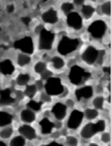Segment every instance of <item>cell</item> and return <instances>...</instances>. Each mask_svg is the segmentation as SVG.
<instances>
[{
	"instance_id": "1",
	"label": "cell",
	"mask_w": 111,
	"mask_h": 146,
	"mask_svg": "<svg viewBox=\"0 0 111 146\" xmlns=\"http://www.w3.org/2000/svg\"><path fill=\"white\" fill-rule=\"evenodd\" d=\"M106 128V123L104 120H99L96 123H88L82 129L80 135L84 139H90L98 133L104 132Z\"/></svg>"
},
{
	"instance_id": "2",
	"label": "cell",
	"mask_w": 111,
	"mask_h": 146,
	"mask_svg": "<svg viewBox=\"0 0 111 146\" xmlns=\"http://www.w3.org/2000/svg\"><path fill=\"white\" fill-rule=\"evenodd\" d=\"M78 45L79 41L78 39H70L67 36H64L58 45V50L60 54L66 55L75 51Z\"/></svg>"
},
{
	"instance_id": "3",
	"label": "cell",
	"mask_w": 111,
	"mask_h": 146,
	"mask_svg": "<svg viewBox=\"0 0 111 146\" xmlns=\"http://www.w3.org/2000/svg\"><path fill=\"white\" fill-rule=\"evenodd\" d=\"M46 93L49 96L60 95L64 91V88L59 78L50 77L45 85Z\"/></svg>"
},
{
	"instance_id": "4",
	"label": "cell",
	"mask_w": 111,
	"mask_h": 146,
	"mask_svg": "<svg viewBox=\"0 0 111 146\" xmlns=\"http://www.w3.org/2000/svg\"><path fill=\"white\" fill-rule=\"evenodd\" d=\"M90 76V73L86 72L83 68L75 66L72 67L69 74L70 81L75 85H80Z\"/></svg>"
},
{
	"instance_id": "5",
	"label": "cell",
	"mask_w": 111,
	"mask_h": 146,
	"mask_svg": "<svg viewBox=\"0 0 111 146\" xmlns=\"http://www.w3.org/2000/svg\"><path fill=\"white\" fill-rule=\"evenodd\" d=\"M54 39V34L45 29L40 33L39 48L41 50H50Z\"/></svg>"
},
{
	"instance_id": "6",
	"label": "cell",
	"mask_w": 111,
	"mask_h": 146,
	"mask_svg": "<svg viewBox=\"0 0 111 146\" xmlns=\"http://www.w3.org/2000/svg\"><path fill=\"white\" fill-rule=\"evenodd\" d=\"M107 29L106 23L103 21H96L94 22L88 29L89 33L95 38H100L105 34Z\"/></svg>"
},
{
	"instance_id": "7",
	"label": "cell",
	"mask_w": 111,
	"mask_h": 146,
	"mask_svg": "<svg viewBox=\"0 0 111 146\" xmlns=\"http://www.w3.org/2000/svg\"><path fill=\"white\" fill-rule=\"evenodd\" d=\"M84 117V114L83 112L78 110H73L68 118L67 121L68 128L72 130H76L80 126L83 119Z\"/></svg>"
},
{
	"instance_id": "8",
	"label": "cell",
	"mask_w": 111,
	"mask_h": 146,
	"mask_svg": "<svg viewBox=\"0 0 111 146\" xmlns=\"http://www.w3.org/2000/svg\"><path fill=\"white\" fill-rule=\"evenodd\" d=\"M14 47L27 54H32L34 51L33 43L30 37H25L16 41L14 43Z\"/></svg>"
},
{
	"instance_id": "9",
	"label": "cell",
	"mask_w": 111,
	"mask_h": 146,
	"mask_svg": "<svg viewBox=\"0 0 111 146\" xmlns=\"http://www.w3.org/2000/svg\"><path fill=\"white\" fill-rule=\"evenodd\" d=\"M18 131L20 135L28 141H31L37 138L35 130L30 125H23L19 127Z\"/></svg>"
},
{
	"instance_id": "10",
	"label": "cell",
	"mask_w": 111,
	"mask_h": 146,
	"mask_svg": "<svg viewBox=\"0 0 111 146\" xmlns=\"http://www.w3.org/2000/svg\"><path fill=\"white\" fill-rule=\"evenodd\" d=\"M51 113L58 121H62L67 115V106L60 102L56 103L53 107Z\"/></svg>"
},
{
	"instance_id": "11",
	"label": "cell",
	"mask_w": 111,
	"mask_h": 146,
	"mask_svg": "<svg viewBox=\"0 0 111 146\" xmlns=\"http://www.w3.org/2000/svg\"><path fill=\"white\" fill-rule=\"evenodd\" d=\"M98 51L93 47L90 46L82 55V58L84 62L89 64H93L98 58Z\"/></svg>"
},
{
	"instance_id": "12",
	"label": "cell",
	"mask_w": 111,
	"mask_h": 146,
	"mask_svg": "<svg viewBox=\"0 0 111 146\" xmlns=\"http://www.w3.org/2000/svg\"><path fill=\"white\" fill-rule=\"evenodd\" d=\"M41 129V133L43 135H50L53 133L55 124L47 118H44L39 122Z\"/></svg>"
},
{
	"instance_id": "13",
	"label": "cell",
	"mask_w": 111,
	"mask_h": 146,
	"mask_svg": "<svg viewBox=\"0 0 111 146\" xmlns=\"http://www.w3.org/2000/svg\"><path fill=\"white\" fill-rule=\"evenodd\" d=\"M67 23L70 27L75 29H80L82 26V19L77 13H70L67 16Z\"/></svg>"
},
{
	"instance_id": "14",
	"label": "cell",
	"mask_w": 111,
	"mask_h": 146,
	"mask_svg": "<svg viewBox=\"0 0 111 146\" xmlns=\"http://www.w3.org/2000/svg\"><path fill=\"white\" fill-rule=\"evenodd\" d=\"M15 100L11 96V92L9 89L0 90V106H6L15 102Z\"/></svg>"
},
{
	"instance_id": "15",
	"label": "cell",
	"mask_w": 111,
	"mask_h": 146,
	"mask_svg": "<svg viewBox=\"0 0 111 146\" xmlns=\"http://www.w3.org/2000/svg\"><path fill=\"white\" fill-rule=\"evenodd\" d=\"M93 96V89L91 86H87L75 90V96L78 101L82 98L89 99Z\"/></svg>"
},
{
	"instance_id": "16",
	"label": "cell",
	"mask_w": 111,
	"mask_h": 146,
	"mask_svg": "<svg viewBox=\"0 0 111 146\" xmlns=\"http://www.w3.org/2000/svg\"><path fill=\"white\" fill-rule=\"evenodd\" d=\"M36 119V116L33 111L30 109L23 110L21 113V119L26 123L33 122Z\"/></svg>"
},
{
	"instance_id": "17",
	"label": "cell",
	"mask_w": 111,
	"mask_h": 146,
	"mask_svg": "<svg viewBox=\"0 0 111 146\" xmlns=\"http://www.w3.org/2000/svg\"><path fill=\"white\" fill-rule=\"evenodd\" d=\"M14 71V67L10 60L6 59L0 62V72L3 74H11Z\"/></svg>"
},
{
	"instance_id": "18",
	"label": "cell",
	"mask_w": 111,
	"mask_h": 146,
	"mask_svg": "<svg viewBox=\"0 0 111 146\" xmlns=\"http://www.w3.org/2000/svg\"><path fill=\"white\" fill-rule=\"evenodd\" d=\"M42 19L49 23H55L58 21L57 13L53 9H50L42 15Z\"/></svg>"
},
{
	"instance_id": "19",
	"label": "cell",
	"mask_w": 111,
	"mask_h": 146,
	"mask_svg": "<svg viewBox=\"0 0 111 146\" xmlns=\"http://www.w3.org/2000/svg\"><path fill=\"white\" fill-rule=\"evenodd\" d=\"M13 117L10 113L0 111V127H5L10 125L13 121Z\"/></svg>"
},
{
	"instance_id": "20",
	"label": "cell",
	"mask_w": 111,
	"mask_h": 146,
	"mask_svg": "<svg viewBox=\"0 0 111 146\" xmlns=\"http://www.w3.org/2000/svg\"><path fill=\"white\" fill-rule=\"evenodd\" d=\"M26 144V139L20 135L14 137L9 142V146H25Z\"/></svg>"
},
{
	"instance_id": "21",
	"label": "cell",
	"mask_w": 111,
	"mask_h": 146,
	"mask_svg": "<svg viewBox=\"0 0 111 146\" xmlns=\"http://www.w3.org/2000/svg\"><path fill=\"white\" fill-rule=\"evenodd\" d=\"M13 133L14 131L11 127H5L0 131V138L4 140L9 139L12 137Z\"/></svg>"
},
{
	"instance_id": "22",
	"label": "cell",
	"mask_w": 111,
	"mask_h": 146,
	"mask_svg": "<svg viewBox=\"0 0 111 146\" xmlns=\"http://www.w3.org/2000/svg\"><path fill=\"white\" fill-rule=\"evenodd\" d=\"M84 115L88 120H92L95 119L99 115V112L96 109H87L85 111Z\"/></svg>"
},
{
	"instance_id": "23",
	"label": "cell",
	"mask_w": 111,
	"mask_h": 146,
	"mask_svg": "<svg viewBox=\"0 0 111 146\" xmlns=\"http://www.w3.org/2000/svg\"><path fill=\"white\" fill-rule=\"evenodd\" d=\"M43 102L41 101L37 102L34 100H31L27 104V106L31 110L38 111L40 110L42 108Z\"/></svg>"
},
{
	"instance_id": "24",
	"label": "cell",
	"mask_w": 111,
	"mask_h": 146,
	"mask_svg": "<svg viewBox=\"0 0 111 146\" xmlns=\"http://www.w3.org/2000/svg\"><path fill=\"white\" fill-rule=\"evenodd\" d=\"M37 88L35 85H31L27 86L24 92L25 94L30 98H33L36 94Z\"/></svg>"
},
{
	"instance_id": "25",
	"label": "cell",
	"mask_w": 111,
	"mask_h": 146,
	"mask_svg": "<svg viewBox=\"0 0 111 146\" xmlns=\"http://www.w3.org/2000/svg\"><path fill=\"white\" fill-rule=\"evenodd\" d=\"M30 80V76L27 74H21L17 78V83L20 86L26 85Z\"/></svg>"
},
{
	"instance_id": "26",
	"label": "cell",
	"mask_w": 111,
	"mask_h": 146,
	"mask_svg": "<svg viewBox=\"0 0 111 146\" xmlns=\"http://www.w3.org/2000/svg\"><path fill=\"white\" fill-rule=\"evenodd\" d=\"M95 11L94 8L89 5H84L82 8V13L84 17L86 19H88L91 17L94 12Z\"/></svg>"
},
{
	"instance_id": "27",
	"label": "cell",
	"mask_w": 111,
	"mask_h": 146,
	"mask_svg": "<svg viewBox=\"0 0 111 146\" xmlns=\"http://www.w3.org/2000/svg\"><path fill=\"white\" fill-rule=\"evenodd\" d=\"M65 143L66 146H78L79 139L75 136H68L66 138Z\"/></svg>"
},
{
	"instance_id": "28",
	"label": "cell",
	"mask_w": 111,
	"mask_h": 146,
	"mask_svg": "<svg viewBox=\"0 0 111 146\" xmlns=\"http://www.w3.org/2000/svg\"><path fill=\"white\" fill-rule=\"evenodd\" d=\"M31 60V58L25 54H19L18 58V64L20 66H23L27 64Z\"/></svg>"
},
{
	"instance_id": "29",
	"label": "cell",
	"mask_w": 111,
	"mask_h": 146,
	"mask_svg": "<svg viewBox=\"0 0 111 146\" xmlns=\"http://www.w3.org/2000/svg\"><path fill=\"white\" fill-rule=\"evenodd\" d=\"M104 102V98L103 97L99 96L96 97L92 102V104L95 108L98 109H101L103 108V104Z\"/></svg>"
},
{
	"instance_id": "30",
	"label": "cell",
	"mask_w": 111,
	"mask_h": 146,
	"mask_svg": "<svg viewBox=\"0 0 111 146\" xmlns=\"http://www.w3.org/2000/svg\"><path fill=\"white\" fill-rule=\"evenodd\" d=\"M52 62L53 63V66L56 69L62 68L64 66V61L63 60V59L58 56L54 57L52 59Z\"/></svg>"
},
{
	"instance_id": "31",
	"label": "cell",
	"mask_w": 111,
	"mask_h": 146,
	"mask_svg": "<svg viewBox=\"0 0 111 146\" xmlns=\"http://www.w3.org/2000/svg\"><path fill=\"white\" fill-rule=\"evenodd\" d=\"M46 68V66L44 63L39 62L35 66V71L37 73H43Z\"/></svg>"
},
{
	"instance_id": "32",
	"label": "cell",
	"mask_w": 111,
	"mask_h": 146,
	"mask_svg": "<svg viewBox=\"0 0 111 146\" xmlns=\"http://www.w3.org/2000/svg\"><path fill=\"white\" fill-rule=\"evenodd\" d=\"M101 141L104 144H108L111 142V135L110 133L104 132L100 137Z\"/></svg>"
},
{
	"instance_id": "33",
	"label": "cell",
	"mask_w": 111,
	"mask_h": 146,
	"mask_svg": "<svg viewBox=\"0 0 111 146\" xmlns=\"http://www.w3.org/2000/svg\"><path fill=\"white\" fill-rule=\"evenodd\" d=\"M102 10L103 13L110 15L111 14V2H107L102 6Z\"/></svg>"
},
{
	"instance_id": "34",
	"label": "cell",
	"mask_w": 111,
	"mask_h": 146,
	"mask_svg": "<svg viewBox=\"0 0 111 146\" xmlns=\"http://www.w3.org/2000/svg\"><path fill=\"white\" fill-rule=\"evenodd\" d=\"M61 9L66 14H67L74 9V6L70 3H64L62 5Z\"/></svg>"
},
{
	"instance_id": "35",
	"label": "cell",
	"mask_w": 111,
	"mask_h": 146,
	"mask_svg": "<svg viewBox=\"0 0 111 146\" xmlns=\"http://www.w3.org/2000/svg\"><path fill=\"white\" fill-rule=\"evenodd\" d=\"M41 100L42 102H50L51 101V98L47 93H42L41 96Z\"/></svg>"
},
{
	"instance_id": "36",
	"label": "cell",
	"mask_w": 111,
	"mask_h": 146,
	"mask_svg": "<svg viewBox=\"0 0 111 146\" xmlns=\"http://www.w3.org/2000/svg\"><path fill=\"white\" fill-rule=\"evenodd\" d=\"M52 75V73L50 71H44L43 73H42V78L44 80L46 78H49Z\"/></svg>"
},
{
	"instance_id": "37",
	"label": "cell",
	"mask_w": 111,
	"mask_h": 146,
	"mask_svg": "<svg viewBox=\"0 0 111 146\" xmlns=\"http://www.w3.org/2000/svg\"><path fill=\"white\" fill-rule=\"evenodd\" d=\"M104 54H105V52L104 51L102 50L100 52H98V58L99 59V63H102V61H103V57H104Z\"/></svg>"
},
{
	"instance_id": "38",
	"label": "cell",
	"mask_w": 111,
	"mask_h": 146,
	"mask_svg": "<svg viewBox=\"0 0 111 146\" xmlns=\"http://www.w3.org/2000/svg\"><path fill=\"white\" fill-rule=\"evenodd\" d=\"M74 102L71 99H68L67 100L66 102V106L67 107H68V108H73L74 106Z\"/></svg>"
},
{
	"instance_id": "39",
	"label": "cell",
	"mask_w": 111,
	"mask_h": 146,
	"mask_svg": "<svg viewBox=\"0 0 111 146\" xmlns=\"http://www.w3.org/2000/svg\"><path fill=\"white\" fill-rule=\"evenodd\" d=\"M46 146H64V145L56 141H53L48 143Z\"/></svg>"
},
{
	"instance_id": "40",
	"label": "cell",
	"mask_w": 111,
	"mask_h": 146,
	"mask_svg": "<svg viewBox=\"0 0 111 146\" xmlns=\"http://www.w3.org/2000/svg\"><path fill=\"white\" fill-rule=\"evenodd\" d=\"M44 29L42 25H39L35 29V32L36 33H41V31Z\"/></svg>"
},
{
	"instance_id": "41",
	"label": "cell",
	"mask_w": 111,
	"mask_h": 146,
	"mask_svg": "<svg viewBox=\"0 0 111 146\" xmlns=\"http://www.w3.org/2000/svg\"><path fill=\"white\" fill-rule=\"evenodd\" d=\"M51 134H52V138H54V139H58L60 137V134L59 132H54V133H52Z\"/></svg>"
},
{
	"instance_id": "42",
	"label": "cell",
	"mask_w": 111,
	"mask_h": 146,
	"mask_svg": "<svg viewBox=\"0 0 111 146\" xmlns=\"http://www.w3.org/2000/svg\"><path fill=\"white\" fill-rule=\"evenodd\" d=\"M14 9V7L13 5H10L9 6H7L6 7V10L9 13H11V12L13 11Z\"/></svg>"
},
{
	"instance_id": "43",
	"label": "cell",
	"mask_w": 111,
	"mask_h": 146,
	"mask_svg": "<svg viewBox=\"0 0 111 146\" xmlns=\"http://www.w3.org/2000/svg\"><path fill=\"white\" fill-rule=\"evenodd\" d=\"M30 21H31V19L30 18H29V17H25V18H22V21L26 25H29V23H30Z\"/></svg>"
},
{
	"instance_id": "44",
	"label": "cell",
	"mask_w": 111,
	"mask_h": 146,
	"mask_svg": "<svg viewBox=\"0 0 111 146\" xmlns=\"http://www.w3.org/2000/svg\"><path fill=\"white\" fill-rule=\"evenodd\" d=\"M68 90L67 89H65V88H64L63 92L61 94H62V97H64L66 96L68 94Z\"/></svg>"
},
{
	"instance_id": "45",
	"label": "cell",
	"mask_w": 111,
	"mask_h": 146,
	"mask_svg": "<svg viewBox=\"0 0 111 146\" xmlns=\"http://www.w3.org/2000/svg\"><path fill=\"white\" fill-rule=\"evenodd\" d=\"M54 124H55V127L56 128V129H60L62 127V123H61V122L60 121L56 122V123H54Z\"/></svg>"
},
{
	"instance_id": "46",
	"label": "cell",
	"mask_w": 111,
	"mask_h": 146,
	"mask_svg": "<svg viewBox=\"0 0 111 146\" xmlns=\"http://www.w3.org/2000/svg\"><path fill=\"white\" fill-rule=\"evenodd\" d=\"M36 86H37V88L41 89L43 87V84H42V82L41 81H38L37 82V85H36Z\"/></svg>"
},
{
	"instance_id": "47",
	"label": "cell",
	"mask_w": 111,
	"mask_h": 146,
	"mask_svg": "<svg viewBox=\"0 0 111 146\" xmlns=\"http://www.w3.org/2000/svg\"><path fill=\"white\" fill-rule=\"evenodd\" d=\"M74 2H75L76 5H79L83 4V2H84V1H82V0H77V1H74Z\"/></svg>"
},
{
	"instance_id": "48",
	"label": "cell",
	"mask_w": 111,
	"mask_h": 146,
	"mask_svg": "<svg viewBox=\"0 0 111 146\" xmlns=\"http://www.w3.org/2000/svg\"><path fill=\"white\" fill-rule=\"evenodd\" d=\"M96 90H97L98 93H102L103 91V89L101 86H98Z\"/></svg>"
},
{
	"instance_id": "49",
	"label": "cell",
	"mask_w": 111,
	"mask_h": 146,
	"mask_svg": "<svg viewBox=\"0 0 111 146\" xmlns=\"http://www.w3.org/2000/svg\"><path fill=\"white\" fill-rule=\"evenodd\" d=\"M104 71L107 72V73H108L109 74H110L111 73V70H110V68H105L104 69Z\"/></svg>"
},
{
	"instance_id": "50",
	"label": "cell",
	"mask_w": 111,
	"mask_h": 146,
	"mask_svg": "<svg viewBox=\"0 0 111 146\" xmlns=\"http://www.w3.org/2000/svg\"><path fill=\"white\" fill-rule=\"evenodd\" d=\"M88 146H99V144H98V143H94V142H92V143H90L89 144V145Z\"/></svg>"
},
{
	"instance_id": "51",
	"label": "cell",
	"mask_w": 111,
	"mask_h": 146,
	"mask_svg": "<svg viewBox=\"0 0 111 146\" xmlns=\"http://www.w3.org/2000/svg\"><path fill=\"white\" fill-rule=\"evenodd\" d=\"M0 146H7L6 143H5L3 141H0Z\"/></svg>"
},
{
	"instance_id": "52",
	"label": "cell",
	"mask_w": 111,
	"mask_h": 146,
	"mask_svg": "<svg viewBox=\"0 0 111 146\" xmlns=\"http://www.w3.org/2000/svg\"><path fill=\"white\" fill-rule=\"evenodd\" d=\"M107 100H108V102L110 103V102H111V96H109V97H108V99H107Z\"/></svg>"
},
{
	"instance_id": "53",
	"label": "cell",
	"mask_w": 111,
	"mask_h": 146,
	"mask_svg": "<svg viewBox=\"0 0 111 146\" xmlns=\"http://www.w3.org/2000/svg\"><path fill=\"white\" fill-rule=\"evenodd\" d=\"M108 88H109V91L110 92V91H111V84H109V86H108Z\"/></svg>"
},
{
	"instance_id": "54",
	"label": "cell",
	"mask_w": 111,
	"mask_h": 146,
	"mask_svg": "<svg viewBox=\"0 0 111 146\" xmlns=\"http://www.w3.org/2000/svg\"></svg>"
}]
</instances>
